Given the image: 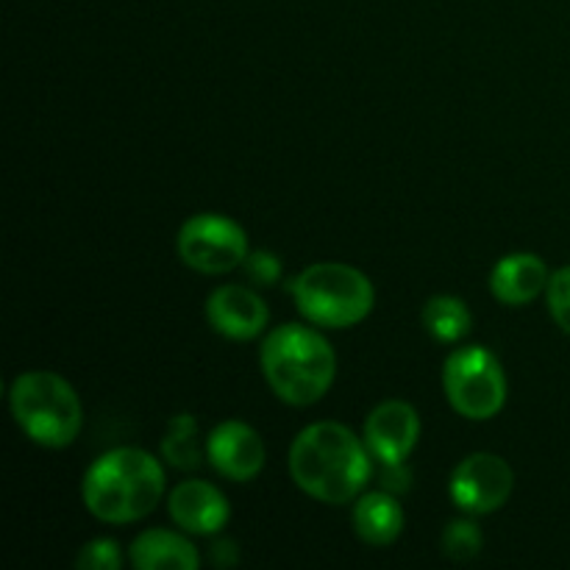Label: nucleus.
Wrapping results in <instances>:
<instances>
[{"instance_id": "ddd939ff", "label": "nucleus", "mask_w": 570, "mask_h": 570, "mask_svg": "<svg viewBox=\"0 0 570 570\" xmlns=\"http://www.w3.org/2000/svg\"><path fill=\"white\" fill-rule=\"evenodd\" d=\"M549 267L538 254H510L490 273V289L507 306H527L549 287Z\"/></svg>"}, {"instance_id": "2eb2a0df", "label": "nucleus", "mask_w": 570, "mask_h": 570, "mask_svg": "<svg viewBox=\"0 0 570 570\" xmlns=\"http://www.w3.org/2000/svg\"><path fill=\"white\" fill-rule=\"evenodd\" d=\"M354 532L367 546H390L404 532V510L390 493H367L354 507Z\"/></svg>"}, {"instance_id": "39448f33", "label": "nucleus", "mask_w": 570, "mask_h": 570, "mask_svg": "<svg viewBox=\"0 0 570 570\" xmlns=\"http://www.w3.org/2000/svg\"><path fill=\"white\" fill-rule=\"evenodd\" d=\"M301 315L323 328H351L365 321L376 304L371 278L343 262H317L289 284Z\"/></svg>"}, {"instance_id": "aec40b11", "label": "nucleus", "mask_w": 570, "mask_h": 570, "mask_svg": "<svg viewBox=\"0 0 570 570\" xmlns=\"http://www.w3.org/2000/svg\"><path fill=\"white\" fill-rule=\"evenodd\" d=\"M546 301H549V312L551 317H554L557 326L566 334H570V265L560 267V271L549 278Z\"/></svg>"}, {"instance_id": "6ab92c4d", "label": "nucleus", "mask_w": 570, "mask_h": 570, "mask_svg": "<svg viewBox=\"0 0 570 570\" xmlns=\"http://www.w3.org/2000/svg\"><path fill=\"white\" fill-rule=\"evenodd\" d=\"M76 566L81 570H120L122 568V554L117 540L98 538L92 543L83 546L76 557Z\"/></svg>"}, {"instance_id": "7ed1b4c3", "label": "nucleus", "mask_w": 570, "mask_h": 570, "mask_svg": "<svg viewBox=\"0 0 570 570\" xmlns=\"http://www.w3.org/2000/svg\"><path fill=\"white\" fill-rule=\"evenodd\" d=\"M259 362L265 382L289 406L317 404L337 376V356L328 340L301 323L273 328L262 343Z\"/></svg>"}, {"instance_id": "0eeeda50", "label": "nucleus", "mask_w": 570, "mask_h": 570, "mask_svg": "<svg viewBox=\"0 0 570 570\" xmlns=\"http://www.w3.org/2000/svg\"><path fill=\"white\" fill-rule=\"evenodd\" d=\"M176 248L184 265L204 276H223V273L237 271L250 254L245 228L232 217L215 215V212L189 217L178 232Z\"/></svg>"}, {"instance_id": "9d476101", "label": "nucleus", "mask_w": 570, "mask_h": 570, "mask_svg": "<svg viewBox=\"0 0 570 570\" xmlns=\"http://www.w3.org/2000/svg\"><path fill=\"white\" fill-rule=\"evenodd\" d=\"M421 438V417L406 401H384L367 415L365 445L382 465H399Z\"/></svg>"}, {"instance_id": "f03ea898", "label": "nucleus", "mask_w": 570, "mask_h": 570, "mask_svg": "<svg viewBox=\"0 0 570 570\" xmlns=\"http://www.w3.org/2000/svg\"><path fill=\"white\" fill-rule=\"evenodd\" d=\"M81 495L89 515L98 521H142L165 495V468L142 449L106 451L83 473Z\"/></svg>"}, {"instance_id": "423d86ee", "label": "nucleus", "mask_w": 570, "mask_h": 570, "mask_svg": "<svg viewBox=\"0 0 570 570\" xmlns=\"http://www.w3.org/2000/svg\"><path fill=\"white\" fill-rule=\"evenodd\" d=\"M443 387L456 415L468 421H490L507 404L504 367L484 345H465L445 360Z\"/></svg>"}, {"instance_id": "a211bd4d", "label": "nucleus", "mask_w": 570, "mask_h": 570, "mask_svg": "<svg viewBox=\"0 0 570 570\" xmlns=\"http://www.w3.org/2000/svg\"><path fill=\"white\" fill-rule=\"evenodd\" d=\"M482 543V529L471 518H460V521L449 523L443 532V554L451 557L454 562H468L479 557Z\"/></svg>"}, {"instance_id": "f8f14e48", "label": "nucleus", "mask_w": 570, "mask_h": 570, "mask_svg": "<svg viewBox=\"0 0 570 570\" xmlns=\"http://www.w3.org/2000/svg\"><path fill=\"white\" fill-rule=\"evenodd\" d=\"M170 518L189 534H217L228 523V499L209 482L189 479L167 499Z\"/></svg>"}, {"instance_id": "f3484780", "label": "nucleus", "mask_w": 570, "mask_h": 570, "mask_svg": "<svg viewBox=\"0 0 570 570\" xmlns=\"http://www.w3.org/2000/svg\"><path fill=\"white\" fill-rule=\"evenodd\" d=\"M161 454L170 465L181 471H193L200 465V440L198 421L193 415H176L170 421L165 440H161Z\"/></svg>"}, {"instance_id": "20e7f679", "label": "nucleus", "mask_w": 570, "mask_h": 570, "mask_svg": "<svg viewBox=\"0 0 570 570\" xmlns=\"http://www.w3.org/2000/svg\"><path fill=\"white\" fill-rule=\"evenodd\" d=\"M9 404L17 426L45 449H67L81 434V399L59 373L28 371L17 376Z\"/></svg>"}, {"instance_id": "1a4fd4ad", "label": "nucleus", "mask_w": 570, "mask_h": 570, "mask_svg": "<svg viewBox=\"0 0 570 570\" xmlns=\"http://www.w3.org/2000/svg\"><path fill=\"white\" fill-rule=\"evenodd\" d=\"M206 456L220 476L232 482H250L262 473L267 460L259 432L243 421H226L206 438Z\"/></svg>"}, {"instance_id": "9b49d317", "label": "nucleus", "mask_w": 570, "mask_h": 570, "mask_svg": "<svg viewBox=\"0 0 570 570\" xmlns=\"http://www.w3.org/2000/svg\"><path fill=\"white\" fill-rule=\"evenodd\" d=\"M206 317L217 334L228 340L259 337L271 321V309L250 287L243 284H223L206 301Z\"/></svg>"}, {"instance_id": "6e6552de", "label": "nucleus", "mask_w": 570, "mask_h": 570, "mask_svg": "<svg viewBox=\"0 0 570 570\" xmlns=\"http://www.w3.org/2000/svg\"><path fill=\"white\" fill-rule=\"evenodd\" d=\"M451 501L468 515H490L510 501L515 473L499 454H471L451 473Z\"/></svg>"}, {"instance_id": "f257e3e1", "label": "nucleus", "mask_w": 570, "mask_h": 570, "mask_svg": "<svg viewBox=\"0 0 570 570\" xmlns=\"http://www.w3.org/2000/svg\"><path fill=\"white\" fill-rule=\"evenodd\" d=\"M371 456L343 423H312L289 449V476L323 504H348L371 482Z\"/></svg>"}, {"instance_id": "412c9836", "label": "nucleus", "mask_w": 570, "mask_h": 570, "mask_svg": "<svg viewBox=\"0 0 570 570\" xmlns=\"http://www.w3.org/2000/svg\"><path fill=\"white\" fill-rule=\"evenodd\" d=\"M243 271L256 287H271L282 278V262L271 250H250L243 262Z\"/></svg>"}, {"instance_id": "dca6fc26", "label": "nucleus", "mask_w": 570, "mask_h": 570, "mask_svg": "<svg viewBox=\"0 0 570 570\" xmlns=\"http://www.w3.org/2000/svg\"><path fill=\"white\" fill-rule=\"evenodd\" d=\"M423 328L432 334L438 343H460L471 332V309L465 301L454 298V295H434L426 306H423Z\"/></svg>"}, {"instance_id": "4468645a", "label": "nucleus", "mask_w": 570, "mask_h": 570, "mask_svg": "<svg viewBox=\"0 0 570 570\" xmlns=\"http://www.w3.org/2000/svg\"><path fill=\"white\" fill-rule=\"evenodd\" d=\"M134 568L139 570H195L200 557L184 534L170 529H148L131 543Z\"/></svg>"}, {"instance_id": "4be33fe9", "label": "nucleus", "mask_w": 570, "mask_h": 570, "mask_svg": "<svg viewBox=\"0 0 570 570\" xmlns=\"http://www.w3.org/2000/svg\"><path fill=\"white\" fill-rule=\"evenodd\" d=\"M237 560H239V554H237V546H234V540H217V543L212 546V562H215V566L228 568V566H234Z\"/></svg>"}]
</instances>
